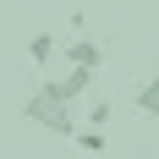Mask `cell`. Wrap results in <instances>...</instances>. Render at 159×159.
I'll return each instance as SVG.
<instances>
[{
	"instance_id": "obj_1",
	"label": "cell",
	"mask_w": 159,
	"mask_h": 159,
	"mask_svg": "<svg viewBox=\"0 0 159 159\" xmlns=\"http://www.w3.org/2000/svg\"><path fill=\"white\" fill-rule=\"evenodd\" d=\"M22 121H33V126L55 132V137H71V132H77V104H61L49 88H33L28 104H22Z\"/></svg>"
},
{
	"instance_id": "obj_2",
	"label": "cell",
	"mask_w": 159,
	"mask_h": 159,
	"mask_svg": "<svg viewBox=\"0 0 159 159\" xmlns=\"http://www.w3.org/2000/svg\"><path fill=\"white\" fill-rule=\"evenodd\" d=\"M49 93L61 99V104H77V99H88V88H93V71H82V66H71L66 77H55V82H44Z\"/></svg>"
},
{
	"instance_id": "obj_3",
	"label": "cell",
	"mask_w": 159,
	"mask_h": 159,
	"mask_svg": "<svg viewBox=\"0 0 159 159\" xmlns=\"http://www.w3.org/2000/svg\"><path fill=\"white\" fill-rule=\"evenodd\" d=\"M66 61H71V66H82V71H99L104 49H99L93 39H71V44H66Z\"/></svg>"
},
{
	"instance_id": "obj_4",
	"label": "cell",
	"mask_w": 159,
	"mask_h": 159,
	"mask_svg": "<svg viewBox=\"0 0 159 159\" xmlns=\"http://www.w3.org/2000/svg\"><path fill=\"white\" fill-rule=\"evenodd\" d=\"M132 104H137V115H148V121L159 115V71L143 82V88H137V99H132Z\"/></svg>"
},
{
	"instance_id": "obj_5",
	"label": "cell",
	"mask_w": 159,
	"mask_h": 159,
	"mask_svg": "<svg viewBox=\"0 0 159 159\" xmlns=\"http://www.w3.org/2000/svg\"><path fill=\"white\" fill-rule=\"evenodd\" d=\"M71 137H77V148H82L88 159H99V154H104V132H99V126H77Z\"/></svg>"
},
{
	"instance_id": "obj_6",
	"label": "cell",
	"mask_w": 159,
	"mask_h": 159,
	"mask_svg": "<svg viewBox=\"0 0 159 159\" xmlns=\"http://www.w3.org/2000/svg\"><path fill=\"white\" fill-rule=\"evenodd\" d=\"M28 61H33V66L55 61V39H49V33H33V39H28Z\"/></svg>"
},
{
	"instance_id": "obj_7",
	"label": "cell",
	"mask_w": 159,
	"mask_h": 159,
	"mask_svg": "<svg viewBox=\"0 0 159 159\" xmlns=\"http://www.w3.org/2000/svg\"><path fill=\"white\" fill-rule=\"evenodd\" d=\"M110 99H88V126H99V132H104V126H110Z\"/></svg>"
}]
</instances>
